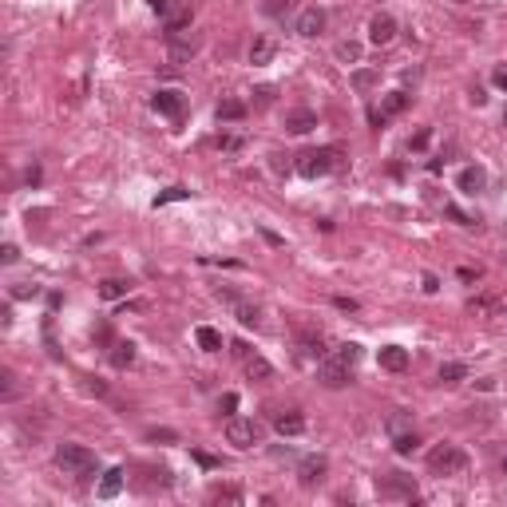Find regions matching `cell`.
Returning a JSON list of instances; mask_svg holds the SVG:
<instances>
[{
  "instance_id": "cell-15",
  "label": "cell",
  "mask_w": 507,
  "mask_h": 507,
  "mask_svg": "<svg viewBox=\"0 0 507 507\" xmlns=\"http://www.w3.org/2000/svg\"><path fill=\"white\" fill-rule=\"evenodd\" d=\"M483 183H487L483 167H464V171H460V190H464V195H480Z\"/></svg>"
},
{
  "instance_id": "cell-31",
  "label": "cell",
  "mask_w": 507,
  "mask_h": 507,
  "mask_svg": "<svg viewBox=\"0 0 507 507\" xmlns=\"http://www.w3.org/2000/svg\"><path fill=\"white\" fill-rule=\"evenodd\" d=\"M409 428H412V416H409V412H393V416H388V436L409 432Z\"/></svg>"
},
{
  "instance_id": "cell-2",
  "label": "cell",
  "mask_w": 507,
  "mask_h": 507,
  "mask_svg": "<svg viewBox=\"0 0 507 507\" xmlns=\"http://www.w3.org/2000/svg\"><path fill=\"white\" fill-rule=\"evenodd\" d=\"M56 464L72 476H91L96 471V452L84 444H60L56 448Z\"/></svg>"
},
{
  "instance_id": "cell-46",
  "label": "cell",
  "mask_w": 507,
  "mask_h": 507,
  "mask_svg": "<svg viewBox=\"0 0 507 507\" xmlns=\"http://www.w3.org/2000/svg\"><path fill=\"white\" fill-rule=\"evenodd\" d=\"M504 127H507V112H504Z\"/></svg>"
},
{
  "instance_id": "cell-37",
  "label": "cell",
  "mask_w": 507,
  "mask_h": 507,
  "mask_svg": "<svg viewBox=\"0 0 507 507\" xmlns=\"http://www.w3.org/2000/svg\"><path fill=\"white\" fill-rule=\"evenodd\" d=\"M492 80H495V87H499V91H507V63H499V68H495Z\"/></svg>"
},
{
  "instance_id": "cell-20",
  "label": "cell",
  "mask_w": 507,
  "mask_h": 507,
  "mask_svg": "<svg viewBox=\"0 0 507 507\" xmlns=\"http://www.w3.org/2000/svg\"><path fill=\"white\" fill-rule=\"evenodd\" d=\"M131 294V282H123V278H107V282L99 285V297L103 301H119V297Z\"/></svg>"
},
{
  "instance_id": "cell-6",
  "label": "cell",
  "mask_w": 507,
  "mask_h": 507,
  "mask_svg": "<svg viewBox=\"0 0 507 507\" xmlns=\"http://www.w3.org/2000/svg\"><path fill=\"white\" fill-rule=\"evenodd\" d=\"M377 492H381V499H416V480L393 471V476H384V480L377 483Z\"/></svg>"
},
{
  "instance_id": "cell-39",
  "label": "cell",
  "mask_w": 507,
  "mask_h": 507,
  "mask_svg": "<svg viewBox=\"0 0 507 507\" xmlns=\"http://www.w3.org/2000/svg\"><path fill=\"white\" fill-rule=\"evenodd\" d=\"M444 214H448V218H456L460 226H471V218H468V214H460L456 206H444Z\"/></svg>"
},
{
  "instance_id": "cell-10",
  "label": "cell",
  "mask_w": 507,
  "mask_h": 507,
  "mask_svg": "<svg viewBox=\"0 0 507 507\" xmlns=\"http://www.w3.org/2000/svg\"><path fill=\"white\" fill-rule=\"evenodd\" d=\"M325 28V13L313 4V8H301V16H297V36H321Z\"/></svg>"
},
{
  "instance_id": "cell-22",
  "label": "cell",
  "mask_w": 507,
  "mask_h": 507,
  "mask_svg": "<svg viewBox=\"0 0 507 507\" xmlns=\"http://www.w3.org/2000/svg\"><path fill=\"white\" fill-rule=\"evenodd\" d=\"M285 127H289L294 135H305V131H313V127H317V115H313V112H294L289 119H285Z\"/></svg>"
},
{
  "instance_id": "cell-7",
  "label": "cell",
  "mask_w": 507,
  "mask_h": 507,
  "mask_svg": "<svg viewBox=\"0 0 507 507\" xmlns=\"http://www.w3.org/2000/svg\"><path fill=\"white\" fill-rule=\"evenodd\" d=\"M349 365L345 361H337V357H321L317 361V381L325 384V388H345L349 384Z\"/></svg>"
},
{
  "instance_id": "cell-4",
  "label": "cell",
  "mask_w": 507,
  "mask_h": 507,
  "mask_svg": "<svg viewBox=\"0 0 507 507\" xmlns=\"http://www.w3.org/2000/svg\"><path fill=\"white\" fill-rule=\"evenodd\" d=\"M198 44H202V36H198V32H186V28H167V52H171L174 63H186L198 52Z\"/></svg>"
},
{
  "instance_id": "cell-45",
  "label": "cell",
  "mask_w": 507,
  "mask_h": 507,
  "mask_svg": "<svg viewBox=\"0 0 507 507\" xmlns=\"http://www.w3.org/2000/svg\"><path fill=\"white\" fill-rule=\"evenodd\" d=\"M151 440H167V444H171L174 432H167V428H151Z\"/></svg>"
},
{
  "instance_id": "cell-35",
  "label": "cell",
  "mask_w": 507,
  "mask_h": 507,
  "mask_svg": "<svg viewBox=\"0 0 507 507\" xmlns=\"http://www.w3.org/2000/svg\"><path fill=\"white\" fill-rule=\"evenodd\" d=\"M428 139H432V131H428V127H424V131H416V135H412V151H424V147H428Z\"/></svg>"
},
{
  "instance_id": "cell-42",
  "label": "cell",
  "mask_w": 507,
  "mask_h": 507,
  "mask_svg": "<svg viewBox=\"0 0 507 507\" xmlns=\"http://www.w3.org/2000/svg\"><path fill=\"white\" fill-rule=\"evenodd\" d=\"M230 349H234V357H238V361H246V357H250V345H246V341H234Z\"/></svg>"
},
{
  "instance_id": "cell-3",
  "label": "cell",
  "mask_w": 507,
  "mask_h": 507,
  "mask_svg": "<svg viewBox=\"0 0 507 507\" xmlns=\"http://www.w3.org/2000/svg\"><path fill=\"white\" fill-rule=\"evenodd\" d=\"M428 468H432V476H460V471L468 468V456L456 444H440L428 452Z\"/></svg>"
},
{
  "instance_id": "cell-44",
  "label": "cell",
  "mask_w": 507,
  "mask_h": 507,
  "mask_svg": "<svg viewBox=\"0 0 507 507\" xmlns=\"http://www.w3.org/2000/svg\"><path fill=\"white\" fill-rule=\"evenodd\" d=\"M471 103H476V107H483V103H487V96H483V87H471Z\"/></svg>"
},
{
  "instance_id": "cell-13",
  "label": "cell",
  "mask_w": 507,
  "mask_h": 507,
  "mask_svg": "<svg viewBox=\"0 0 507 507\" xmlns=\"http://www.w3.org/2000/svg\"><path fill=\"white\" fill-rule=\"evenodd\" d=\"M381 369H388V372H404V369H409V349H400V345H384V349H381Z\"/></svg>"
},
{
  "instance_id": "cell-24",
  "label": "cell",
  "mask_w": 507,
  "mask_h": 507,
  "mask_svg": "<svg viewBox=\"0 0 507 507\" xmlns=\"http://www.w3.org/2000/svg\"><path fill=\"white\" fill-rule=\"evenodd\" d=\"M131 361H135V345H131V341H115L112 345V365L115 369H127Z\"/></svg>"
},
{
  "instance_id": "cell-34",
  "label": "cell",
  "mask_w": 507,
  "mask_h": 507,
  "mask_svg": "<svg viewBox=\"0 0 507 507\" xmlns=\"http://www.w3.org/2000/svg\"><path fill=\"white\" fill-rule=\"evenodd\" d=\"M270 103H273V87H258V91H254V107L262 112V107H270Z\"/></svg>"
},
{
  "instance_id": "cell-1",
  "label": "cell",
  "mask_w": 507,
  "mask_h": 507,
  "mask_svg": "<svg viewBox=\"0 0 507 507\" xmlns=\"http://www.w3.org/2000/svg\"><path fill=\"white\" fill-rule=\"evenodd\" d=\"M341 162V151L337 147H313V151H301L297 155V174L301 179H321V174H329Z\"/></svg>"
},
{
  "instance_id": "cell-36",
  "label": "cell",
  "mask_w": 507,
  "mask_h": 507,
  "mask_svg": "<svg viewBox=\"0 0 507 507\" xmlns=\"http://www.w3.org/2000/svg\"><path fill=\"white\" fill-rule=\"evenodd\" d=\"M234 409H238V396H234V393H226V396H222V416H226V421L234 416Z\"/></svg>"
},
{
  "instance_id": "cell-14",
  "label": "cell",
  "mask_w": 507,
  "mask_h": 507,
  "mask_svg": "<svg viewBox=\"0 0 507 507\" xmlns=\"http://www.w3.org/2000/svg\"><path fill=\"white\" fill-rule=\"evenodd\" d=\"M273 428H278V436H301L305 432V416L301 412H282V416H273Z\"/></svg>"
},
{
  "instance_id": "cell-19",
  "label": "cell",
  "mask_w": 507,
  "mask_h": 507,
  "mask_svg": "<svg viewBox=\"0 0 507 507\" xmlns=\"http://www.w3.org/2000/svg\"><path fill=\"white\" fill-rule=\"evenodd\" d=\"M195 341H198V349H206V353H218V349H222V333H218V329H211V325H198V329H195Z\"/></svg>"
},
{
  "instance_id": "cell-38",
  "label": "cell",
  "mask_w": 507,
  "mask_h": 507,
  "mask_svg": "<svg viewBox=\"0 0 507 507\" xmlns=\"http://www.w3.org/2000/svg\"><path fill=\"white\" fill-rule=\"evenodd\" d=\"M195 460L202 464V468H218V464H222V460H218V456H211V452H195Z\"/></svg>"
},
{
  "instance_id": "cell-17",
  "label": "cell",
  "mask_w": 507,
  "mask_h": 507,
  "mask_svg": "<svg viewBox=\"0 0 507 507\" xmlns=\"http://www.w3.org/2000/svg\"><path fill=\"white\" fill-rule=\"evenodd\" d=\"M230 310H234V317L246 325V329H258V325H262V310H258V305H250V301H234Z\"/></svg>"
},
{
  "instance_id": "cell-18",
  "label": "cell",
  "mask_w": 507,
  "mask_h": 507,
  "mask_svg": "<svg viewBox=\"0 0 507 507\" xmlns=\"http://www.w3.org/2000/svg\"><path fill=\"white\" fill-rule=\"evenodd\" d=\"M273 52H278V44H273L270 36H258L254 44H250V63H270Z\"/></svg>"
},
{
  "instance_id": "cell-41",
  "label": "cell",
  "mask_w": 507,
  "mask_h": 507,
  "mask_svg": "<svg viewBox=\"0 0 507 507\" xmlns=\"http://www.w3.org/2000/svg\"><path fill=\"white\" fill-rule=\"evenodd\" d=\"M151 8L159 16H171V0H151Z\"/></svg>"
},
{
  "instance_id": "cell-28",
  "label": "cell",
  "mask_w": 507,
  "mask_h": 507,
  "mask_svg": "<svg viewBox=\"0 0 507 507\" xmlns=\"http://www.w3.org/2000/svg\"><path fill=\"white\" fill-rule=\"evenodd\" d=\"M333 357H337V361H345L349 369H353V365L361 361V345H357V341H345V345H337Z\"/></svg>"
},
{
  "instance_id": "cell-23",
  "label": "cell",
  "mask_w": 507,
  "mask_h": 507,
  "mask_svg": "<svg viewBox=\"0 0 507 507\" xmlns=\"http://www.w3.org/2000/svg\"><path fill=\"white\" fill-rule=\"evenodd\" d=\"M393 448H396V456H412V452H416V448H421V436L412 432H396L393 436Z\"/></svg>"
},
{
  "instance_id": "cell-21",
  "label": "cell",
  "mask_w": 507,
  "mask_h": 507,
  "mask_svg": "<svg viewBox=\"0 0 507 507\" xmlns=\"http://www.w3.org/2000/svg\"><path fill=\"white\" fill-rule=\"evenodd\" d=\"M325 476V460L321 456H313V460H305V464H301V476H297V480L305 483V487H313V483L321 480Z\"/></svg>"
},
{
  "instance_id": "cell-29",
  "label": "cell",
  "mask_w": 507,
  "mask_h": 507,
  "mask_svg": "<svg viewBox=\"0 0 507 507\" xmlns=\"http://www.w3.org/2000/svg\"><path fill=\"white\" fill-rule=\"evenodd\" d=\"M301 353H305V357H317V361H321V357H325V345H321V337L305 333V337H301Z\"/></svg>"
},
{
  "instance_id": "cell-12",
  "label": "cell",
  "mask_w": 507,
  "mask_h": 507,
  "mask_svg": "<svg viewBox=\"0 0 507 507\" xmlns=\"http://www.w3.org/2000/svg\"><path fill=\"white\" fill-rule=\"evenodd\" d=\"M123 480H127L123 468H107L103 480H99V499H115V495L123 492Z\"/></svg>"
},
{
  "instance_id": "cell-16",
  "label": "cell",
  "mask_w": 507,
  "mask_h": 507,
  "mask_svg": "<svg viewBox=\"0 0 507 507\" xmlns=\"http://www.w3.org/2000/svg\"><path fill=\"white\" fill-rule=\"evenodd\" d=\"M242 365H246V377H250V381H270V377H273V365L266 357H258V353H250Z\"/></svg>"
},
{
  "instance_id": "cell-5",
  "label": "cell",
  "mask_w": 507,
  "mask_h": 507,
  "mask_svg": "<svg viewBox=\"0 0 507 507\" xmlns=\"http://www.w3.org/2000/svg\"><path fill=\"white\" fill-rule=\"evenodd\" d=\"M226 440L234 448H254L262 440V428L254 421H242V416H230L226 421Z\"/></svg>"
},
{
  "instance_id": "cell-32",
  "label": "cell",
  "mask_w": 507,
  "mask_h": 507,
  "mask_svg": "<svg viewBox=\"0 0 507 507\" xmlns=\"http://www.w3.org/2000/svg\"><path fill=\"white\" fill-rule=\"evenodd\" d=\"M179 198H190V190H186V186H171V190H162V195L155 198V206H167V202H179Z\"/></svg>"
},
{
  "instance_id": "cell-30",
  "label": "cell",
  "mask_w": 507,
  "mask_h": 507,
  "mask_svg": "<svg viewBox=\"0 0 507 507\" xmlns=\"http://www.w3.org/2000/svg\"><path fill=\"white\" fill-rule=\"evenodd\" d=\"M337 60L357 63V60H361V44H357V40H345V44H337Z\"/></svg>"
},
{
  "instance_id": "cell-8",
  "label": "cell",
  "mask_w": 507,
  "mask_h": 507,
  "mask_svg": "<svg viewBox=\"0 0 507 507\" xmlns=\"http://www.w3.org/2000/svg\"><path fill=\"white\" fill-rule=\"evenodd\" d=\"M404 107H409V96H404V91H388V96L381 99V107H377V112H372L369 119H372L377 127H384L388 119H393V115L404 112Z\"/></svg>"
},
{
  "instance_id": "cell-27",
  "label": "cell",
  "mask_w": 507,
  "mask_h": 507,
  "mask_svg": "<svg viewBox=\"0 0 507 507\" xmlns=\"http://www.w3.org/2000/svg\"><path fill=\"white\" fill-rule=\"evenodd\" d=\"M381 84V72H372V68H361V72H353V87L357 91H369V87Z\"/></svg>"
},
{
  "instance_id": "cell-43",
  "label": "cell",
  "mask_w": 507,
  "mask_h": 507,
  "mask_svg": "<svg viewBox=\"0 0 507 507\" xmlns=\"http://www.w3.org/2000/svg\"><path fill=\"white\" fill-rule=\"evenodd\" d=\"M440 289V282H436V273H424V294H436Z\"/></svg>"
},
{
  "instance_id": "cell-26",
  "label": "cell",
  "mask_w": 507,
  "mask_h": 507,
  "mask_svg": "<svg viewBox=\"0 0 507 507\" xmlns=\"http://www.w3.org/2000/svg\"><path fill=\"white\" fill-rule=\"evenodd\" d=\"M464 377H468V369H464L460 361H448V365H440V381H444V384H460Z\"/></svg>"
},
{
  "instance_id": "cell-11",
  "label": "cell",
  "mask_w": 507,
  "mask_h": 507,
  "mask_svg": "<svg viewBox=\"0 0 507 507\" xmlns=\"http://www.w3.org/2000/svg\"><path fill=\"white\" fill-rule=\"evenodd\" d=\"M151 107L159 115H167V119H179L183 115V96L179 91H159V96L151 99Z\"/></svg>"
},
{
  "instance_id": "cell-40",
  "label": "cell",
  "mask_w": 507,
  "mask_h": 507,
  "mask_svg": "<svg viewBox=\"0 0 507 507\" xmlns=\"http://www.w3.org/2000/svg\"><path fill=\"white\" fill-rule=\"evenodd\" d=\"M333 305H337V310H345V313L357 310V301H353V297H333Z\"/></svg>"
},
{
  "instance_id": "cell-25",
  "label": "cell",
  "mask_w": 507,
  "mask_h": 507,
  "mask_svg": "<svg viewBox=\"0 0 507 507\" xmlns=\"http://www.w3.org/2000/svg\"><path fill=\"white\" fill-rule=\"evenodd\" d=\"M242 115H246V103H238V99H222L218 103V119H226V123H234Z\"/></svg>"
},
{
  "instance_id": "cell-9",
  "label": "cell",
  "mask_w": 507,
  "mask_h": 507,
  "mask_svg": "<svg viewBox=\"0 0 507 507\" xmlns=\"http://www.w3.org/2000/svg\"><path fill=\"white\" fill-rule=\"evenodd\" d=\"M369 40L377 44V48H384V44H393L396 40V20L388 13H377L372 16V24H369Z\"/></svg>"
},
{
  "instance_id": "cell-33",
  "label": "cell",
  "mask_w": 507,
  "mask_h": 507,
  "mask_svg": "<svg viewBox=\"0 0 507 507\" xmlns=\"http://www.w3.org/2000/svg\"><path fill=\"white\" fill-rule=\"evenodd\" d=\"M262 8H266V16H285L289 8H294V0H266Z\"/></svg>"
},
{
  "instance_id": "cell-47",
  "label": "cell",
  "mask_w": 507,
  "mask_h": 507,
  "mask_svg": "<svg viewBox=\"0 0 507 507\" xmlns=\"http://www.w3.org/2000/svg\"><path fill=\"white\" fill-rule=\"evenodd\" d=\"M504 471H507V460H504Z\"/></svg>"
}]
</instances>
